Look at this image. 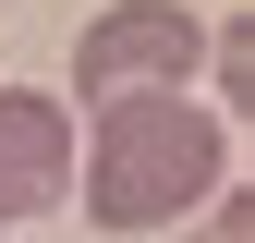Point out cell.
Instances as JSON below:
<instances>
[{
    "instance_id": "277c9868",
    "label": "cell",
    "mask_w": 255,
    "mask_h": 243,
    "mask_svg": "<svg viewBox=\"0 0 255 243\" xmlns=\"http://www.w3.org/2000/svg\"><path fill=\"white\" fill-rule=\"evenodd\" d=\"M219 98H243V110H255V12L219 37Z\"/></svg>"
},
{
    "instance_id": "3957f363",
    "label": "cell",
    "mask_w": 255,
    "mask_h": 243,
    "mask_svg": "<svg viewBox=\"0 0 255 243\" xmlns=\"http://www.w3.org/2000/svg\"><path fill=\"white\" fill-rule=\"evenodd\" d=\"M73 195V110L49 85H0V219H37Z\"/></svg>"
},
{
    "instance_id": "6da1fadb",
    "label": "cell",
    "mask_w": 255,
    "mask_h": 243,
    "mask_svg": "<svg viewBox=\"0 0 255 243\" xmlns=\"http://www.w3.org/2000/svg\"><path fill=\"white\" fill-rule=\"evenodd\" d=\"M73 170H85V219L98 231H170V219H195L219 195L231 134L195 98H134V110H98V146Z\"/></svg>"
},
{
    "instance_id": "7a4b0ae2",
    "label": "cell",
    "mask_w": 255,
    "mask_h": 243,
    "mask_svg": "<svg viewBox=\"0 0 255 243\" xmlns=\"http://www.w3.org/2000/svg\"><path fill=\"white\" fill-rule=\"evenodd\" d=\"M195 61H207V24L182 12V0H110V12L73 37V98H98V110L182 98Z\"/></svg>"
},
{
    "instance_id": "5b68a950",
    "label": "cell",
    "mask_w": 255,
    "mask_h": 243,
    "mask_svg": "<svg viewBox=\"0 0 255 243\" xmlns=\"http://www.w3.org/2000/svg\"><path fill=\"white\" fill-rule=\"evenodd\" d=\"M195 219H207L195 243H255V195H207V207H195Z\"/></svg>"
}]
</instances>
